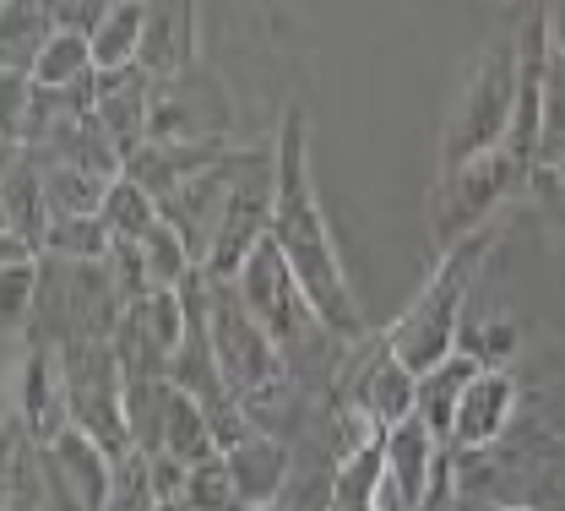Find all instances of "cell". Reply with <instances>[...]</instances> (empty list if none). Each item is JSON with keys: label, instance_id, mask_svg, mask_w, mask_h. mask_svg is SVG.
Masks as SVG:
<instances>
[{"label": "cell", "instance_id": "27", "mask_svg": "<svg viewBox=\"0 0 565 511\" xmlns=\"http://www.w3.org/2000/svg\"><path fill=\"white\" fill-rule=\"evenodd\" d=\"M484 511H544L539 501H494V507H484Z\"/></svg>", "mask_w": 565, "mask_h": 511}, {"label": "cell", "instance_id": "24", "mask_svg": "<svg viewBox=\"0 0 565 511\" xmlns=\"http://www.w3.org/2000/svg\"><path fill=\"white\" fill-rule=\"evenodd\" d=\"M565 158V55L550 50L544 93H539V169Z\"/></svg>", "mask_w": 565, "mask_h": 511}, {"label": "cell", "instance_id": "21", "mask_svg": "<svg viewBox=\"0 0 565 511\" xmlns=\"http://www.w3.org/2000/svg\"><path fill=\"white\" fill-rule=\"evenodd\" d=\"M141 28H147V0H120V6L93 28V61H98V72H126V66H137Z\"/></svg>", "mask_w": 565, "mask_h": 511}, {"label": "cell", "instance_id": "3", "mask_svg": "<svg viewBox=\"0 0 565 511\" xmlns=\"http://www.w3.org/2000/svg\"><path fill=\"white\" fill-rule=\"evenodd\" d=\"M516 82H522V61H516V39L511 44H490L468 61V76L451 98V115L440 126V147H435V174L462 169L473 158H484L494 147H505L511 126H516Z\"/></svg>", "mask_w": 565, "mask_h": 511}, {"label": "cell", "instance_id": "10", "mask_svg": "<svg viewBox=\"0 0 565 511\" xmlns=\"http://www.w3.org/2000/svg\"><path fill=\"white\" fill-rule=\"evenodd\" d=\"M267 147H239L228 163H217V169L196 174V180H185V185H174V191L163 196V219L180 228V239L191 245L196 267H207L212 245H217V228H223V213H228V196H234L239 169H245V163H256Z\"/></svg>", "mask_w": 565, "mask_h": 511}, {"label": "cell", "instance_id": "23", "mask_svg": "<svg viewBox=\"0 0 565 511\" xmlns=\"http://www.w3.org/2000/svg\"><path fill=\"white\" fill-rule=\"evenodd\" d=\"M115 251V234L104 213H71V219H50L44 228V256L55 262H104Z\"/></svg>", "mask_w": 565, "mask_h": 511}, {"label": "cell", "instance_id": "26", "mask_svg": "<svg viewBox=\"0 0 565 511\" xmlns=\"http://www.w3.org/2000/svg\"><path fill=\"white\" fill-rule=\"evenodd\" d=\"M185 507L191 511H250L245 496H239V485H234V473H228V462H223V451H217L212 462H196V468H191V479H185Z\"/></svg>", "mask_w": 565, "mask_h": 511}, {"label": "cell", "instance_id": "22", "mask_svg": "<svg viewBox=\"0 0 565 511\" xmlns=\"http://www.w3.org/2000/svg\"><path fill=\"white\" fill-rule=\"evenodd\" d=\"M104 223H109V234H115V239L141 245V239L163 223V202H158L147 185H137L131 174H120V180L109 185V196H104Z\"/></svg>", "mask_w": 565, "mask_h": 511}, {"label": "cell", "instance_id": "2", "mask_svg": "<svg viewBox=\"0 0 565 511\" xmlns=\"http://www.w3.org/2000/svg\"><path fill=\"white\" fill-rule=\"evenodd\" d=\"M494 245H500V223L484 228V234H473V239H462V245H451V251H440L435 267H429V278H424V289L414 294V305L386 327L392 354L414 370V375L435 370L446 354H457V327H462V316H468L473 278L484 273Z\"/></svg>", "mask_w": 565, "mask_h": 511}, {"label": "cell", "instance_id": "29", "mask_svg": "<svg viewBox=\"0 0 565 511\" xmlns=\"http://www.w3.org/2000/svg\"><path fill=\"white\" fill-rule=\"evenodd\" d=\"M267 511H288V507H267Z\"/></svg>", "mask_w": 565, "mask_h": 511}, {"label": "cell", "instance_id": "14", "mask_svg": "<svg viewBox=\"0 0 565 511\" xmlns=\"http://www.w3.org/2000/svg\"><path fill=\"white\" fill-rule=\"evenodd\" d=\"M294 457H299L294 440L267 436V430H250L245 440H234L223 451V462H228V473H234V485H239V496H245L250 511L282 507V496L294 485Z\"/></svg>", "mask_w": 565, "mask_h": 511}, {"label": "cell", "instance_id": "13", "mask_svg": "<svg viewBox=\"0 0 565 511\" xmlns=\"http://www.w3.org/2000/svg\"><path fill=\"white\" fill-rule=\"evenodd\" d=\"M152 98H158V76H147L141 66L93 76V115L104 120V131L120 142L126 158L152 142Z\"/></svg>", "mask_w": 565, "mask_h": 511}, {"label": "cell", "instance_id": "1", "mask_svg": "<svg viewBox=\"0 0 565 511\" xmlns=\"http://www.w3.org/2000/svg\"><path fill=\"white\" fill-rule=\"evenodd\" d=\"M278 202H273V239L288 256V267L299 273V284L310 294V305L321 310V321L343 338L359 343L370 338L364 327V310L353 299V278L343 267V251H338V234L321 213V191H316V174H310V115L294 104L282 115L278 137Z\"/></svg>", "mask_w": 565, "mask_h": 511}, {"label": "cell", "instance_id": "12", "mask_svg": "<svg viewBox=\"0 0 565 511\" xmlns=\"http://www.w3.org/2000/svg\"><path fill=\"white\" fill-rule=\"evenodd\" d=\"M522 425V381L505 370H479L473 386L462 392V408H457V425H451V446L462 451H484L500 446Z\"/></svg>", "mask_w": 565, "mask_h": 511}, {"label": "cell", "instance_id": "16", "mask_svg": "<svg viewBox=\"0 0 565 511\" xmlns=\"http://www.w3.org/2000/svg\"><path fill=\"white\" fill-rule=\"evenodd\" d=\"M163 451L169 457H180L185 468H196V462H212L223 446H217V425H212V414L185 392V386H174L169 381V408H163Z\"/></svg>", "mask_w": 565, "mask_h": 511}, {"label": "cell", "instance_id": "11", "mask_svg": "<svg viewBox=\"0 0 565 511\" xmlns=\"http://www.w3.org/2000/svg\"><path fill=\"white\" fill-rule=\"evenodd\" d=\"M451 440H440L419 414L386 430V511H424L435 479H440V457Z\"/></svg>", "mask_w": 565, "mask_h": 511}, {"label": "cell", "instance_id": "28", "mask_svg": "<svg viewBox=\"0 0 565 511\" xmlns=\"http://www.w3.org/2000/svg\"><path fill=\"white\" fill-rule=\"evenodd\" d=\"M550 174H555V180L565 185V158H561V163H550Z\"/></svg>", "mask_w": 565, "mask_h": 511}, {"label": "cell", "instance_id": "9", "mask_svg": "<svg viewBox=\"0 0 565 511\" xmlns=\"http://www.w3.org/2000/svg\"><path fill=\"white\" fill-rule=\"evenodd\" d=\"M11 430L28 440L50 446L55 436L71 430V397H66V370L61 349L44 338H22L17 343V370H11Z\"/></svg>", "mask_w": 565, "mask_h": 511}, {"label": "cell", "instance_id": "25", "mask_svg": "<svg viewBox=\"0 0 565 511\" xmlns=\"http://www.w3.org/2000/svg\"><path fill=\"white\" fill-rule=\"evenodd\" d=\"M104 511H158V485H152V457L131 446L115 457V479H109V507Z\"/></svg>", "mask_w": 565, "mask_h": 511}, {"label": "cell", "instance_id": "17", "mask_svg": "<svg viewBox=\"0 0 565 511\" xmlns=\"http://www.w3.org/2000/svg\"><path fill=\"white\" fill-rule=\"evenodd\" d=\"M479 360H468V354H446L435 370H424L419 375V419L435 430L440 440H451V425H457V408H462V392L473 386V375H479Z\"/></svg>", "mask_w": 565, "mask_h": 511}, {"label": "cell", "instance_id": "7", "mask_svg": "<svg viewBox=\"0 0 565 511\" xmlns=\"http://www.w3.org/2000/svg\"><path fill=\"white\" fill-rule=\"evenodd\" d=\"M207 327H212V343H217V365L228 375L234 397L250 392V386H267V381L288 375V360H282L278 338L245 310V299L234 294V284H212Z\"/></svg>", "mask_w": 565, "mask_h": 511}, {"label": "cell", "instance_id": "20", "mask_svg": "<svg viewBox=\"0 0 565 511\" xmlns=\"http://www.w3.org/2000/svg\"><path fill=\"white\" fill-rule=\"evenodd\" d=\"M28 76H33L44 93L87 87V82L98 76V61H93V33H82V28H61V33L44 44V55L33 61V72Z\"/></svg>", "mask_w": 565, "mask_h": 511}, {"label": "cell", "instance_id": "4", "mask_svg": "<svg viewBox=\"0 0 565 511\" xmlns=\"http://www.w3.org/2000/svg\"><path fill=\"white\" fill-rule=\"evenodd\" d=\"M533 174L539 169H527L511 147H494V152L462 163V169L435 174V185L424 196V223H429L435 256L462 245V239H473V234H484V228H494L511 202H527Z\"/></svg>", "mask_w": 565, "mask_h": 511}, {"label": "cell", "instance_id": "5", "mask_svg": "<svg viewBox=\"0 0 565 511\" xmlns=\"http://www.w3.org/2000/svg\"><path fill=\"white\" fill-rule=\"evenodd\" d=\"M61 370H66L71 425L104 440L115 457L131 451V419H126V365L109 338H76L61 343Z\"/></svg>", "mask_w": 565, "mask_h": 511}, {"label": "cell", "instance_id": "15", "mask_svg": "<svg viewBox=\"0 0 565 511\" xmlns=\"http://www.w3.org/2000/svg\"><path fill=\"white\" fill-rule=\"evenodd\" d=\"M196 0H147V28H141V72L169 82V76L191 72L202 61L196 50Z\"/></svg>", "mask_w": 565, "mask_h": 511}, {"label": "cell", "instance_id": "6", "mask_svg": "<svg viewBox=\"0 0 565 511\" xmlns=\"http://www.w3.org/2000/svg\"><path fill=\"white\" fill-rule=\"evenodd\" d=\"M273 202H278V147H267L234 180V196H228V213H223V228H217V245H212L207 267H202L212 284H234V273L250 262V251L262 239H273Z\"/></svg>", "mask_w": 565, "mask_h": 511}, {"label": "cell", "instance_id": "19", "mask_svg": "<svg viewBox=\"0 0 565 511\" xmlns=\"http://www.w3.org/2000/svg\"><path fill=\"white\" fill-rule=\"evenodd\" d=\"M61 28V0H6V72H33Z\"/></svg>", "mask_w": 565, "mask_h": 511}, {"label": "cell", "instance_id": "8", "mask_svg": "<svg viewBox=\"0 0 565 511\" xmlns=\"http://www.w3.org/2000/svg\"><path fill=\"white\" fill-rule=\"evenodd\" d=\"M228 131H234V98L212 66L196 61L191 72L158 82L152 142H228Z\"/></svg>", "mask_w": 565, "mask_h": 511}, {"label": "cell", "instance_id": "18", "mask_svg": "<svg viewBox=\"0 0 565 511\" xmlns=\"http://www.w3.org/2000/svg\"><path fill=\"white\" fill-rule=\"evenodd\" d=\"M522 343H527V327L505 310H473L468 305V316L457 327V354L479 360L484 370H505L522 354Z\"/></svg>", "mask_w": 565, "mask_h": 511}]
</instances>
